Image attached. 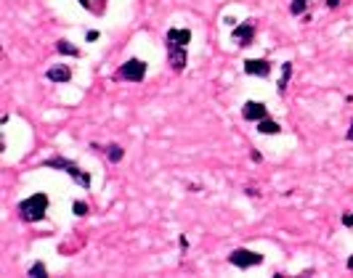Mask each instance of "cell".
Masks as SVG:
<instances>
[{
    "instance_id": "20",
    "label": "cell",
    "mask_w": 353,
    "mask_h": 278,
    "mask_svg": "<svg viewBox=\"0 0 353 278\" xmlns=\"http://www.w3.org/2000/svg\"><path fill=\"white\" fill-rule=\"evenodd\" d=\"M181 249H183V252L189 249V238H186V236H181Z\"/></svg>"
},
{
    "instance_id": "17",
    "label": "cell",
    "mask_w": 353,
    "mask_h": 278,
    "mask_svg": "<svg viewBox=\"0 0 353 278\" xmlns=\"http://www.w3.org/2000/svg\"><path fill=\"white\" fill-rule=\"evenodd\" d=\"M72 210H74V215H77V218H85V215L90 212V207H88L85 202H74V204H72Z\"/></svg>"
},
{
    "instance_id": "4",
    "label": "cell",
    "mask_w": 353,
    "mask_h": 278,
    "mask_svg": "<svg viewBox=\"0 0 353 278\" xmlns=\"http://www.w3.org/2000/svg\"><path fill=\"white\" fill-rule=\"evenodd\" d=\"M167 61H170L173 72H183L189 64V56H186V45H178L175 40H167Z\"/></svg>"
},
{
    "instance_id": "22",
    "label": "cell",
    "mask_w": 353,
    "mask_h": 278,
    "mask_svg": "<svg viewBox=\"0 0 353 278\" xmlns=\"http://www.w3.org/2000/svg\"><path fill=\"white\" fill-rule=\"evenodd\" d=\"M340 5V0H327V8H337Z\"/></svg>"
},
{
    "instance_id": "10",
    "label": "cell",
    "mask_w": 353,
    "mask_h": 278,
    "mask_svg": "<svg viewBox=\"0 0 353 278\" xmlns=\"http://www.w3.org/2000/svg\"><path fill=\"white\" fill-rule=\"evenodd\" d=\"M258 133H260V135H279V133H282V125L266 117V119L258 122Z\"/></svg>"
},
{
    "instance_id": "8",
    "label": "cell",
    "mask_w": 353,
    "mask_h": 278,
    "mask_svg": "<svg viewBox=\"0 0 353 278\" xmlns=\"http://www.w3.org/2000/svg\"><path fill=\"white\" fill-rule=\"evenodd\" d=\"M244 74L268 77V74H271V64H268L266 58H247V61H244Z\"/></svg>"
},
{
    "instance_id": "18",
    "label": "cell",
    "mask_w": 353,
    "mask_h": 278,
    "mask_svg": "<svg viewBox=\"0 0 353 278\" xmlns=\"http://www.w3.org/2000/svg\"><path fill=\"white\" fill-rule=\"evenodd\" d=\"M343 225H345V228L353 225V215H345V218H343Z\"/></svg>"
},
{
    "instance_id": "16",
    "label": "cell",
    "mask_w": 353,
    "mask_h": 278,
    "mask_svg": "<svg viewBox=\"0 0 353 278\" xmlns=\"http://www.w3.org/2000/svg\"><path fill=\"white\" fill-rule=\"evenodd\" d=\"M48 270H45V265H43V260H37V262H32V268L27 270V276L29 278H43Z\"/></svg>"
},
{
    "instance_id": "24",
    "label": "cell",
    "mask_w": 353,
    "mask_h": 278,
    "mask_svg": "<svg viewBox=\"0 0 353 278\" xmlns=\"http://www.w3.org/2000/svg\"><path fill=\"white\" fill-rule=\"evenodd\" d=\"M348 141H353V119H351V130H348Z\"/></svg>"
},
{
    "instance_id": "21",
    "label": "cell",
    "mask_w": 353,
    "mask_h": 278,
    "mask_svg": "<svg viewBox=\"0 0 353 278\" xmlns=\"http://www.w3.org/2000/svg\"><path fill=\"white\" fill-rule=\"evenodd\" d=\"M88 40H90V43L98 40V32H96V29H90V32H88Z\"/></svg>"
},
{
    "instance_id": "2",
    "label": "cell",
    "mask_w": 353,
    "mask_h": 278,
    "mask_svg": "<svg viewBox=\"0 0 353 278\" xmlns=\"http://www.w3.org/2000/svg\"><path fill=\"white\" fill-rule=\"evenodd\" d=\"M45 167H53V169H61V172H67L69 177H72L77 185H82V188H90V175L85 172V169H80L77 165H74L72 159H64V157H51L43 162Z\"/></svg>"
},
{
    "instance_id": "11",
    "label": "cell",
    "mask_w": 353,
    "mask_h": 278,
    "mask_svg": "<svg viewBox=\"0 0 353 278\" xmlns=\"http://www.w3.org/2000/svg\"><path fill=\"white\" fill-rule=\"evenodd\" d=\"M289 80H292V61H284V64H282V77H279V93L282 96L287 93Z\"/></svg>"
},
{
    "instance_id": "5",
    "label": "cell",
    "mask_w": 353,
    "mask_h": 278,
    "mask_svg": "<svg viewBox=\"0 0 353 278\" xmlns=\"http://www.w3.org/2000/svg\"><path fill=\"white\" fill-rule=\"evenodd\" d=\"M120 77H125L128 82H141L146 77V64L141 58H128L125 64L120 66Z\"/></svg>"
},
{
    "instance_id": "3",
    "label": "cell",
    "mask_w": 353,
    "mask_h": 278,
    "mask_svg": "<svg viewBox=\"0 0 353 278\" xmlns=\"http://www.w3.org/2000/svg\"><path fill=\"white\" fill-rule=\"evenodd\" d=\"M228 262H231L234 268H239V270H247V268L260 265V262H263V254L252 252V249H234L231 254H228Z\"/></svg>"
},
{
    "instance_id": "1",
    "label": "cell",
    "mask_w": 353,
    "mask_h": 278,
    "mask_svg": "<svg viewBox=\"0 0 353 278\" xmlns=\"http://www.w3.org/2000/svg\"><path fill=\"white\" fill-rule=\"evenodd\" d=\"M45 210H48V196L45 194H32L24 202H19V218L24 222H37L45 218Z\"/></svg>"
},
{
    "instance_id": "15",
    "label": "cell",
    "mask_w": 353,
    "mask_h": 278,
    "mask_svg": "<svg viewBox=\"0 0 353 278\" xmlns=\"http://www.w3.org/2000/svg\"><path fill=\"white\" fill-rule=\"evenodd\" d=\"M308 3L311 0H292V3H289V13H292V16H303L305 8H308Z\"/></svg>"
},
{
    "instance_id": "9",
    "label": "cell",
    "mask_w": 353,
    "mask_h": 278,
    "mask_svg": "<svg viewBox=\"0 0 353 278\" xmlns=\"http://www.w3.org/2000/svg\"><path fill=\"white\" fill-rule=\"evenodd\" d=\"M45 77H48L51 82H69L72 80V69H69L67 64H56V66H51L48 72H45Z\"/></svg>"
},
{
    "instance_id": "13",
    "label": "cell",
    "mask_w": 353,
    "mask_h": 278,
    "mask_svg": "<svg viewBox=\"0 0 353 278\" xmlns=\"http://www.w3.org/2000/svg\"><path fill=\"white\" fill-rule=\"evenodd\" d=\"M56 51L61 53V56H72V58L80 56V48H74L69 40H59V43H56Z\"/></svg>"
},
{
    "instance_id": "12",
    "label": "cell",
    "mask_w": 353,
    "mask_h": 278,
    "mask_svg": "<svg viewBox=\"0 0 353 278\" xmlns=\"http://www.w3.org/2000/svg\"><path fill=\"white\" fill-rule=\"evenodd\" d=\"M165 40H175L178 45H189L191 43V29H167Z\"/></svg>"
},
{
    "instance_id": "7",
    "label": "cell",
    "mask_w": 353,
    "mask_h": 278,
    "mask_svg": "<svg viewBox=\"0 0 353 278\" xmlns=\"http://www.w3.org/2000/svg\"><path fill=\"white\" fill-rule=\"evenodd\" d=\"M242 117L247 122H260V119L268 117V109H266V104H260V101H247L242 106Z\"/></svg>"
},
{
    "instance_id": "23",
    "label": "cell",
    "mask_w": 353,
    "mask_h": 278,
    "mask_svg": "<svg viewBox=\"0 0 353 278\" xmlns=\"http://www.w3.org/2000/svg\"><path fill=\"white\" fill-rule=\"evenodd\" d=\"M250 159H252V162H260L263 157H260V151H252V154H250Z\"/></svg>"
},
{
    "instance_id": "19",
    "label": "cell",
    "mask_w": 353,
    "mask_h": 278,
    "mask_svg": "<svg viewBox=\"0 0 353 278\" xmlns=\"http://www.w3.org/2000/svg\"><path fill=\"white\" fill-rule=\"evenodd\" d=\"M244 194H247V196H260V191L258 188H244Z\"/></svg>"
},
{
    "instance_id": "6",
    "label": "cell",
    "mask_w": 353,
    "mask_h": 278,
    "mask_svg": "<svg viewBox=\"0 0 353 278\" xmlns=\"http://www.w3.org/2000/svg\"><path fill=\"white\" fill-rule=\"evenodd\" d=\"M231 40L239 45V48L252 45V40H255V21L247 19V21H242V24H236L234 32H231Z\"/></svg>"
},
{
    "instance_id": "14",
    "label": "cell",
    "mask_w": 353,
    "mask_h": 278,
    "mask_svg": "<svg viewBox=\"0 0 353 278\" xmlns=\"http://www.w3.org/2000/svg\"><path fill=\"white\" fill-rule=\"evenodd\" d=\"M106 157H109V162L117 165V162H122V157H125V149H122L120 143H109L106 146Z\"/></svg>"
},
{
    "instance_id": "25",
    "label": "cell",
    "mask_w": 353,
    "mask_h": 278,
    "mask_svg": "<svg viewBox=\"0 0 353 278\" xmlns=\"http://www.w3.org/2000/svg\"><path fill=\"white\" fill-rule=\"evenodd\" d=\"M348 270H353V254H351V257H348Z\"/></svg>"
}]
</instances>
